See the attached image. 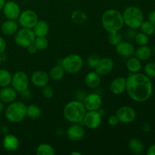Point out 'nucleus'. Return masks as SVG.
<instances>
[{
    "label": "nucleus",
    "instance_id": "ddd939ff",
    "mask_svg": "<svg viewBox=\"0 0 155 155\" xmlns=\"http://www.w3.org/2000/svg\"><path fill=\"white\" fill-rule=\"evenodd\" d=\"M2 11L5 17L9 20H18L21 13L19 5L15 1L5 2Z\"/></svg>",
    "mask_w": 155,
    "mask_h": 155
},
{
    "label": "nucleus",
    "instance_id": "c85d7f7f",
    "mask_svg": "<svg viewBox=\"0 0 155 155\" xmlns=\"http://www.w3.org/2000/svg\"><path fill=\"white\" fill-rule=\"evenodd\" d=\"M12 74L8 70L0 68V87L10 86L12 83Z\"/></svg>",
    "mask_w": 155,
    "mask_h": 155
},
{
    "label": "nucleus",
    "instance_id": "8fccbe9b",
    "mask_svg": "<svg viewBox=\"0 0 155 155\" xmlns=\"http://www.w3.org/2000/svg\"><path fill=\"white\" fill-rule=\"evenodd\" d=\"M71 155H82V153L75 151H72V152H71Z\"/></svg>",
    "mask_w": 155,
    "mask_h": 155
},
{
    "label": "nucleus",
    "instance_id": "c03bdc74",
    "mask_svg": "<svg viewBox=\"0 0 155 155\" xmlns=\"http://www.w3.org/2000/svg\"><path fill=\"white\" fill-rule=\"evenodd\" d=\"M151 129V125H150V124H148V123L145 122L142 124V130H143L145 132H146V133L150 132Z\"/></svg>",
    "mask_w": 155,
    "mask_h": 155
},
{
    "label": "nucleus",
    "instance_id": "a18cd8bd",
    "mask_svg": "<svg viewBox=\"0 0 155 155\" xmlns=\"http://www.w3.org/2000/svg\"><path fill=\"white\" fill-rule=\"evenodd\" d=\"M127 33H128V34H127V36L131 39V38H135V36H136V33H136V30H134V29H130Z\"/></svg>",
    "mask_w": 155,
    "mask_h": 155
},
{
    "label": "nucleus",
    "instance_id": "423d86ee",
    "mask_svg": "<svg viewBox=\"0 0 155 155\" xmlns=\"http://www.w3.org/2000/svg\"><path fill=\"white\" fill-rule=\"evenodd\" d=\"M61 65L64 68L65 73L69 74H75L80 72L83 68V60L81 56L79 54H71L62 59Z\"/></svg>",
    "mask_w": 155,
    "mask_h": 155
},
{
    "label": "nucleus",
    "instance_id": "f3484780",
    "mask_svg": "<svg viewBox=\"0 0 155 155\" xmlns=\"http://www.w3.org/2000/svg\"><path fill=\"white\" fill-rule=\"evenodd\" d=\"M2 146L5 150L10 152L16 151L19 148L20 142L16 136L13 134H5L2 140Z\"/></svg>",
    "mask_w": 155,
    "mask_h": 155
},
{
    "label": "nucleus",
    "instance_id": "a19ab883",
    "mask_svg": "<svg viewBox=\"0 0 155 155\" xmlns=\"http://www.w3.org/2000/svg\"><path fill=\"white\" fill-rule=\"evenodd\" d=\"M148 21H149L150 23H151L155 27V10L151 11V12H150L149 15H148Z\"/></svg>",
    "mask_w": 155,
    "mask_h": 155
},
{
    "label": "nucleus",
    "instance_id": "ea45409f",
    "mask_svg": "<svg viewBox=\"0 0 155 155\" xmlns=\"http://www.w3.org/2000/svg\"><path fill=\"white\" fill-rule=\"evenodd\" d=\"M6 48H7V43L5 39L0 36V54H2L5 51Z\"/></svg>",
    "mask_w": 155,
    "mask_h": 155
},
{
    "label": "nucleus",
    "instance_id": "37998d69",
    "mask_svg": "<svg viewBox=\"0 0 155 155\" xmlns=\"http://www.w3.org/2000/svg\"><path fill=\"white\" fill-rule=\"evenodd\" d=\"M146 154L148 155H155V144L148 147V148L147 149Z\"/></svg>",
    "mask_w": 155,
    "mask_h": 155
},
{
    "label": "nucleus",
    "instance_id": "4be33fe9",
    "mask_svg": "<svg viewBox=\"0 0 155 155\" xmlns=\"http://www.w3.org/2000/svg\"><path fill=\"white\" fill-rule=\"evenodd\" d=\"M85 83L89 89H96L101 83V76L95 71H91L86 75Z\"/></svg>",
    "mask_w": 155,
    "mask_h": 155
},
{
    "label": "nucleus",
    "instance_id": "49530a36",
    "mask_svg": "<svg viewBox=\"0 0 155 155\" xmlns=\"http://www.w3.org/2000/svg\"><path fill=\"white\" fill-rule=\"evenodd\" d=\"M8 127H3L2 128V132L3 133H5V134H8Z\"/></svg>",
    "mask_w": 155,
    "mask_h": 155
},
{
    "label": "nucleus",
    "instance_id": "09e8293b",
    "mask_svg": "<svg viewBox=\"0 0 155 155\" xmlns=\"http://www.w3.org/2000/svg\"><path fill=\"white\" fill-rule=\"evenodd\" d=\"M5 0H0V11L2 10L3 7L5 5Z\"/></svg>",
    "mask_w": 155,
    "mask_h": 155
},
{
    "label": "nucleus",
    "instance_id": "5701e85b",
    "mask_svg": "<svg viewBox=\"0 0 155 155\" xmlns=\"http://www.w3.org/2000/svg\"><path fill=\"white\" fill-rule=\"evenodd\" d=\"M32 30L36 36H46L49 32V25L45 20H39Z\"/></svg>",
    "mask_w": 155,
    "mask_h": 155
},
{
    "label": "nucleus",
    "instance_id": "6ab92c4d",
    "mask_svg": "<svg viewBox=\"0 0 155 155\" xmlns=\"http://www.w3.org/2000/svg\"><path fill=\"white\" fill-rule=\"evenodd\" d=\"M18 96V92L12 86H8L0 89V100L3 103L10 104L15 101Z\"/></svg>",
    "mask_w": 155,
    "mask_h": 155
},
{
    "label": "nucleus",
    "instance_id": "7c9ffc66",
    "mask_svg": "<svg viewBox=\"0 0 155 155\" xmlns=\"http://www.w3.org/2000/svg\"><path fill=\"white\" fill-rule=\"evenodd\" d=\"M71 20L77 24H83L87 21V15L81 10H74L71 13Z\"/></svg>",
    "mask_w": 155,
    "mask_h": 155
},
{
    "label": "nucleus",
    "instance_id": "a878e982",
    "mask_svg": "<svg viewBox=\"0 0 155 155\" xmlns=\"http://www.w3.org/2000/svg\"><path fill=\"white\" fill-rule=\"evenodd\" d=\"M128 147L132 153L136 154H142L145 149V146L142 141L138 138H132L130 139L128 143Z\"/></svg>",
    "mask_w": 155,
    "mask_h": 155
},
{
    "label": "nucleus",
    "instance_id": "6e6552de",
    "mask_svg": "<svg viewBox=\"0 0 155 155\" xmlns=\"http://www.w3.org/2000/svg\"><path fill=\"white\" fill-rule=\"evenodd\" d=\"M30 82V80L28 75L24 71H19L12 75L11 85L18 92V93H21L29 89Z\"/></svg>",
    "mask_w": 155,
    "mask_h": 155
},
{
    "label": "nucleus",
    "instance_id": "9b49d317",
    "mask_svg": "<svg viewBox=\"0 0 155 155\" xmlns=\"http://www.w3.org/2000/svg\"><path fill=\"white\" fill-rule=\"evenodd\" d=\"M116 115L120 123L129 124L133 123L136 118V111L130 106H122L117 109Z\"/></svg>",
    "mask_w": 155,
    "mask_h": 155
},
{
    "label": "nucleus",
    "instance_id": "b1692460",
    "mask_svg": "<svg viewBox=\"0 0 155 155\" xmlns=\"http://www.w3.org/2000/svg\"><path fill=\"white\" fill-rule=\"evenodd\" d=\"M126 66L130 74H136V73L140 72L142 68V61L138 59L136 56L135 57L131 56V57L128 58L127 63H126Z\"/></svg>",
    "mask_w": 155,
    "mask_h": 155
},
{
    "label": "nucleus",
    "instance_id": "473e14b6",
    "mask_svg": "<svg viewBox=\"0 0 155 155\" xmlns=\"http://www.w3.org/2000/svg\"><path fill=\"white\" fill-rule=\"evenodd\" d=\"M109 43L113 46H116L117 45L123 41L122 34L120 31H114L108 33V36H107Z\"/></svg>",
    "mask_w": 155,
    "mask_h": 155
},
{
    "label": "nucleus",
    "instance_id": "58836bf2",
    "mask_svg": "<svg viewBox=\"0 0 155 155\" xmlns=\"http://www.w3.org/2000/svg\"><path fill=\"white\" fill-rule=\"evenodd\" d=\"M107 122H108V124L110 127H116V126L118 125L120 121L119 120H118V117H117V115L114 114L110 115V116L109 117L108 120H107Z\"/></svg>",
    "mask_w": 155,
    "mask_h": 155
},
{
    "label": "nucleus",
    "instance_id": "bb28decb",
    "mask_svg": "<svg viewBox=\"0 0 155 155\" xmlns=\"http://www.w3.org/2000/svg\"><path fill=\"white\" fill-rule=\"evenodd\" d=\"M64 74L65 71L61 65L57 64L51 68L49 73H48V76L51 80H54V81H59L64 78Z\"/></svg>",
    "mask_w": 155,
    "mask_h": 155
},
{
    "label": "nucleus",
    "instance_id": "de8ad7c7",
    "mask_svg": "<svg viewBox=\"0 0 155 155\" xmlns=\"http://www.w3.org/2000/svg\"><path fill=\"white\" fill-rule=\"evenodd\" d=\"M3 110H4V103L0 100V114L2 113Z\"/></svg>",
    "mask_w": 155,
    "mask_h": 155
},
{
    "label": "nucleus",
    "instance_id": "412c9836",
    "mask_svg": "<svg viewBox=\"0 0 155 155\" xmlns=\"http://www.w3.org/2000/svg\"><path fill=\"white\" fill-rule=\"evenodd\" d=\"M19 29V26L16 20L7 19L2 24L1 31L4 35L11 36L15 35Z\"/></svg>",
    "mask_w": 155,
    "mask_h": 155
},
{
    "label": "nucleus",
    "instance_id": "72a5a7b5",
    "mask_svg": "<svg viewBox=\"0 0 155 155\" xmlns=\"http://www.w3.org/2000/svg\"><path fill=\"white\" fill-rule=\"evenodd\" d=\"M139 28L141 29V32H142L148 36H152L155 33V27L148 21H144Z\"/></svg>",
    "mask_w": 155,
    "mask_h": 155
},
{
    "label": "nucleus",
    "instance_id": "39448f33",
    "mask_svg": "<svg viewBox=\"0 0 155 155\" xmlns=\"http://www.w3.org/2000/svg\"><path fill=\"white\" fill-rule=\"evenodd\" d=\"M124 25L130 29L137 30L144 21V14L142 9L137 6H128L122 13Z\"/></svg>",
    "mask_w": 155,
    "mask_h": 155
},
{
    "label": "nucleus",
    "instance_id": "2f4dec72",
    "mask_svg": "<svg viewBox=\"0 0 155 155\" xmlns=\"http://www.w3.org/2000/svg\"><path fill=\"white\" fill-rule=\"evenodd\" d=\"M33 44L36 47L38 51H44L48 47V39L46 36H36Z\"/></svg>",
    "mask_w": 155,
    "mask_h": 155
},
{
    "label": "nucleus",
    "instance_id": "79ce46f5",
    "mask_svg": "<svg viewBox=\"0 0 155 155\" xmlns=\"http://www.w3.org/2000/svg\"><path fill=\"white\" fill-rule=\"evenodd\" d=\"M27 51H28V52L31 54H36L38 51L37 48H36V47L35 46L34 44H32V45H30V46L27 47Z\"/></svg>",
    "mask_w": 155,
    "mask_h": 155
},
{
    "label": "nucleus",
    "instance_id": "3c124183",
    "mask_svg": "<svg viewBox=\"0 0 155 155\" xmlns=\"http://www.w3.org/2000/svg\"><path fill=\"white\" fill-rule=\"evenodd\" d=\"M153 52H154V54H155V44H154V48H153Z\"/></svg>",
    "mask_w": 155,
    "mask_h": 155
},
{
    "label": "nucleus",
    "instance_id": "7ed1b4c3",
    "mask_svg": "<svg viewBox=\"0 0 155 155\" xmlns=\"http://www.w3.org/2000/svg\"><path fill=\"white\" fill-rule=\"evenodd\" d=\"M101 25L107 33L120 31L124 26L122 13L117 9H107L101 16Z\"/></svg>",
    "mask_w": 155,
    "mask_h": 155
},
{
    "label": "nucleus",
    "instance_id": "dca6fc26",
    "mask_svg": "<svg viewBox=\"0 0 155 155\" xmlns=\"http://www.w3.org/2000/svg\"><path fill=\"white\" fill-rule=\"evenodd\" d=\"M67 136L68 139L74 142L80 141L84 138L85 130L81 124H73L67 130Z\"/></svg>",
    "mask_w": 155,
    "mask_h": 155
},
{
    "label": "nucleus",
    "instance_id": "2eb2a0df",
    "mask_svg": "<svg viewBox=\"0 0 155 155\" xmlns=\"http://www.w3.org/2000/svg\"><path fill=\"white\" fill-rule=\"evenodd\" d=\"M30 82L36 87L42 89L44 86L48 85L49 83V76L44 71H36L32 74L30 77Z\"/></svg>",
    "mask_w": 155,
    "mask_h": 155
},
{
    "label": "nucleus",
    "instance_id": "393cba45",
    "mask_svg": "<svg viewBox=\"0 0 155 155\" xmlns=\"http://www.w3.org/2000/svg\"><path fill=\"white\" fill-rule=\"evenodd\" d=\"M152 50L147 45H141L137 49L135 50V56L141 61H145L148 60L152 55Z\"/></svg>",
    "mask_w": 155,
    "mask_h": 155
},
{
    "label": "nucleus",
    "instance_id": "864d4df0",
    "mask_svg": "<svg viewBox=\"0 0 155 155\" xmlns=\"http://www.w3.org/2000/svg\"><path fill=\"white\" fill-rule=\"evenodd\" d=\"M66 1H69V0H66Z\"/></svg>",
    "mask_w": 155,
    "mask_h": 155
},
{
    "label": "nucleus",
    "instance_id": "f257e3e1",
    "mask_svg": "<svg viewBox=\"0 0 155 155\" xmlns=\"http://www.w3.org/2000/svg\"><path fill=\"white\" fill-rule=\"evenodd\" d=\"M126 91L129 97L136 102H145L151 97L153 84L151 79L145 74H130L126 78Z\"/></svg>",
    "mask_w": 155,
    "mask_h": 155
},
{
    "label": "nucleus",
    "instance_id": "a211bd4d",
    "mask_svg": "<svg viewBox=\"0 0 155 155\" xmlns=\"http://www.w3.org/2000/svg\"><path fill=\"white\" fill-rule=\"evenodd\" d=\"M117 53L124 58H130L135 54V46L130 42L122 41L115 46Z\"/></svg>",
    "mask_w": 155,
    "mask_h": 155
},
{
    "label": "nucleus",
    "instance_id": "4c0bfd02",
    "mask_svg": "<svg viewBox=\"0 0 155 155\" xmlns=\"http://www.w3.org/2000/svg\"><path fill=\"white\" fill-rule=\"evenodd\" d=\"M42 96L45 98H51L53 96H54V89H52V87L48 85L44 86V87L42 88Z\"/></svg>",
    "mask_w": 155,
    "mask_h": 155
},
{
    "label": "nucleus",
    "instance_id": "1a4fd4ad",
    "mask_svg": "<svg viewBox=\"0 0 155 155\" xmlns=\"http://www.w3.org/2000/svg\"><path fill=\"white\" fill-rule=\"evenodd\" d=\"M18 23L20 26L23 28L33 29L37 21L39 18L36 12L32 9H26L23 11L18 18Z\"/></svg>",
    "mask_w": 155,
    "mask_h": 155
},
{
    "label": "nucleus",
    "instance_id": "c756f323",
    "mask_svg": "<svg viewBox=\"0 0 155 155\" xmlns=\"http://www.w3.org/2000/svg\"><path fill=\"white\" fill-rule=\"evenodd\" d=\"M36 154L37 155H54L55 151L49 144L42 143L36 148Z\"/></svg>",
    "mask_w": 155,
    "mask_h": 155
},
{
    "label": "nucleus",
    "instance_id": "f8f14e48",
    "mask_svg": "<svg viewBox=\"0 0 155 155\" xmlns=\"http://www.w3.org/2000/svg\"><path fill=\"white\" fill-rule=\"evenodd\" d=\"M87 110H98L102 105L101 96L95 92L87 94L83 101Z\"/></svg>",
    "mask_w": 155,
    "mask_h": 155
},
{
    "label": "nucleus",
    "instance_id": "f03ea898",
    "mask_svg": "<svg viewBox=\"0 0 155 155\" xmlns=\"http://www.w3.org/2000/svg\"><path fill=\"white\" fill-rule=\"evenodd\" d=\"M86 112L87 110L83 101L77 99L67 103L63 109L64 117L71 124H81Z\"/></svg>",
    "mask_w": 155,
    "mask_h": 155
},
{
    "label": "nucleus",
    "instance_id": "9d476101",
    "mask_svg": "<svg viewBox=\"0 0 155 155\" xmlns=\"http://www.w3.org/2000/svg\"><path fill=\"white\" fill-rule=\"evenodd\" d=\"M101 120L102 116L98 110H87L81 124L90 130H95L100 127Z\"/></svg>",
    "mask_w": 155,
    "mask_h": 155
},
{
    "label": "nucleus",
    "instance_id": "e433bc0d",
    "mask_svg": "<svg viewBox=\"0 0 155 155\" xmlns=\"http://www.w3.org/2000/svg\"><path fill=\"white\" fill-rule=\"evenodd\" d=\"M100 58L99 56L97 55V54H92V55L89 56L87 58V65L89 68H92V69H95V67L98 64V61H99Z\"/></svg>",
    "mask_w": 155,
    "mask_h": 155
},
{
    "label": "nucleus",
    "instance_id": "aec40b11",
    "mask_svg": "<svg viewBox=\"0 0 155 155\" xmlns=\"http://www.w3.org/2000/svg\"><path fill=\"white\" fill-rule=\"evenodd\" d=\"M127 80L124 77H118L114 79L110 84V90L114 95H119L126 91Z\"/></svg>",
    "mask_w": 155,
    "mask_h": 155
},
{
    "label": "nucleus",
    "instance_id": "0eeeda50",
    "mask_svg": "<svg viewBox=\"0 0 155 155\" xmlns=\"http://www.w3.org/2000/svg\"><path fill=\"white\" fill-rule=\"evenodd\" d=\"M36 37V35L32 29L22 27L21 29H18L15 34V42L18 46L27 48L30 45L33 44Z\"/></svg>",
    "mask_w": 155,
    "mask_h": 155
},
{
    "label": "nucleus",
    "instance_id": "f704fd0d",
    "mask_svg": "<svg viewBox=\"0 0 155 155\" xmlns=\"http://www.w3.org/2000/svg\"><path fill=\"white\" fill-rule=\"evenodd\" d=\"M145 74L150 79H155V62H148L144 68Z\"/></svg>",
    "mask_w": 155,
    "mask_h": 155
},
{
    "label": "nucleus",
    "instance_id": "c9c22d12",
    "mask_svg": "<svg viewBox=\"0 0 155 155\" xmlns=\"http://www.w3.org/2000/svg\"><path fill=\"white\" fill-rule=\"evenodd\" d=\"M134 39L136 41V44L139 45V46H141V45H145L148 42V36H147L146 34L143 33L142 32H140V33H136Z\"/></svg>",
    "mask_w": 155,
    "mask_h": 155
},
{
    "label": "nucleus",
    "instance_id": "4468645a",
    "mask_svg": "<svg viewBox=\"0 0 155 155\" xmlns=\"http://www.w3.org/2000/svg\"><path fill=\"white\" fill-rule=\"evenodd\" d=\"M114 68V63L111 58H100L98 64L94 70L101 77H104V76L108 75L113 71Z\"/></svg>",
    "mask_w": 155,
    "mask_h": 155
},
{
    "label": "nucleus",
    "instance_id": "cd10ccee",
    "mask_svg": "<svg viewBox=\"0 0 155 155\" xmlns=\"http://www.w3.org/2000/svg\"><path fill=\"white\" fill-rule=\"evenodd\" d=\"M42 115V110L39 106L35 104L27 105V117L32 120H37Z\"/></svg>",
    "mask_w": 155,
    "mask_h": 155
},
{
    "label": "nucleus",
    "instance_id": "20e7f679",
    "mask_svg": "<svg viewBox=\"0 0 155 155\" xmlns=\"http://www.w3.org/2000/svg\"><path fill=\"white\" fill-rule=\"evenodd\" d=\"M7 120L12 124L21 122L27 117V105L21 101H14L8 105L5 111Z\"/></svg>",
    "mask_w": 155,
    "mask_h": 155
},
{
    "label": "nucleus",
    "instance_id": "603ef678",
    "mask_svg": "<svg viewBox=\"0 0 155 155\" xmlns=\"http://www.w3.org/2000/svg\"><path fill=\"white\" fill-rule=\"evenodd\" d=\"M1 64H2V56L0 54V66H1Z\"/></svg>",
    "mask_w": 155,
    "mask_h": 155
}]
</instances>
